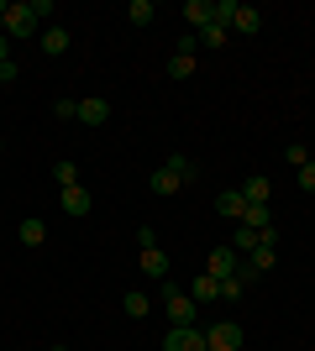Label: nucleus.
I'll return each mask as SVG.
<instances>
[{"instance_id": "obj_21", "label": "nucleus", "mask_w": 315, "mask_h": 351, "mask_svg": "<svg viewBox=\"0 0 315 351\" xmlns=\"http://www.w3.org/2000/svg\"><path fill=\"white\" fill-rule=\"evenodd\" d=\"M163 168H174V173H179V184H195V178H200V168H195L189 158H179V152H174V158H168Z\"/></svg>"}, {"instance_id": "obj_32", "label": "nucleus", "mask_w": 315, "mask_h": 351, "mask_svg": "<svg viewBox=\"0 0 315 351\" xmlns=\"http://www.w3.org/2000/svg\"><path fill=\"white\" fill-rule=\"evenodd\" d=\"M11 58V37H5V32H0V63Z\"/></svg>"}, {"instance_id": "obj_25", "label": "nucleus", "mask_w": 315, "mask_h": 351, "mask_svg": "<svg viewBox=\"0 0 315 351\" xmlns=\"http://www.w3.org/2000/svg\"><path fill=\"white\" fill-rule=\"evenodd\" d=\"M284 158L294 162V168H305V162H310V147H305V142H289V147H284Z\"/></svg>"}, {"instance_id": "obj_6", "label": "nucleus", "mask_w": 315, "mask_h": 351, "mask_svg": "<svg viewBox=\"0 0 315 351\" xmlns=\"http://www.w3.org/2000/svg\"><path fill=\"white\" fill-rule=\"evenodd\" d=\"M0 32H5V37H32V32H37L32 5H11V11H5V21H0Z\"/></svg>"}, {"instance_id": "obj_11", "label": "nucleus", "mask_w": 315, "mask_h": 351, "mask_svg": "<svg viewBox=\"0 0 315 351\" xmlns=\"http://www.w3.org/2000/svg\"><path fill=\"white\" fill-rule=\"evenodd\" d=\"M257 27H263V11H257V5H237V16H231V32H237V37H253Z\"/></svg>"}, {"instance_id": "obj_28", "label": "nucleus", "mask_w": 315, "mask_h": 351, "mask_svg": "<svg viewBox=\"0 0 315 351\" xmlns=\"http://www.w3.org/2000/svg\"><path fill=\"white\" fill-rule=\"evenodd\" d=\"M231 16H237V0H215V21L221 27H231Z\"/></svg>"}, {"instance_id": "obj_16", "label": "nucleus", "mask_w": 315, "mask_h": 351, "mask_svg": "<svg viewBox=\"0 0 315 351\" xmlns=\"http://www.w3.org/2000/svg\"><path fill=\"white\" fill-rule=\"evenodd\" d=\"M263 247V231H253V226H237V236H231V252L237 257H247V252Z\"/></svg>"}, {"instance_id": "obj_24", "label": "nucleus", "mask_w": 315, "mask_h": 351, "mask_svg": "<svg viewBox=\"0 0 315 351\" xmlns=\"http://www.w3.org/2000/svg\"><path fill=\"white\" fill-rule=\"evenodd\" d=\"M53 178H58V189H69V184H79V168L69 158H58V162H53Z\"/></svg>"}, {"instance_id": "obj_31", "label": "nucleus", "mask_w": 315, "mask_h": 351, "mask_svg": "<svg viewBox=\"0 0 315 351\" xmlns=\"http://www.w3.org/2000/svg\"><path fill=\"white\" fill-rule=\"evenodd\" d=\"M16 79H21V69H16V63L5 58V63H0V84H16Z\"/></svg>"}, {"instance_id": "obj_13", "label": "nucleus", "mask_w": 315, "mask_h": 351, "mask_svg": "<svg viewBox=\"0 0 315 351\" xmlns=\"http://www.w3.org/2000/svg\"><path fill=\"white\" fill-rule=\"evenodd\" d=\"M242 210H247L242 189H221V194H215V215H226V220H242Z\"/></svg>"}, {"instance_id": "obj_5", "label": "nucleus", "mask_w": 315, "mask_h": 351, "mask_svg": "<svg viewBox=\"0 0 315 351\" xmlns=\"http://www.w3.org/2000/svg\"><path fill=\"white\" fill-rule=\"evenodd\" d=\"M58 205H63V215L84 220V215L95 210V199H90V189H84V184H69V189H58Z\"/></svg>"}, {"instance_id": "obj_15", "label": "nucleus", "mask_w": 315, "mask_h": 351, "mask_svg": "<svg viewBox=\"0 0 315 351\" xmlns=\"http://www.w3.org/2000/svg\"><path fill=\"white\" fill-rule=\"evenodd\" d=\"M16 236H21V247H43V241H47V226L37 215H27L21 226H16Z\"/></svg>"}, {"instance_id": "obj_35", "label": "nucleus", "mask_w": 315, "mask_h": 351, "mask_svg": "<svg viewBox=\"0 0 315 351\" xmlns=\"http://www.w3.org/2000/svg\"><path fill=\"white\" fill-rule=\"evenodd\" d=\"M0 152H5V136H0Z\"/></svg>"}, {"instance_id": "obj_10", "label": "nucleus", "mask_w": 315, "mask_h": 351, "mask_svg": "<svg viewBox=\"0 0 315 351\" xmlns=\"http://www.w3.org/2000/svg\"><path fill=\"white\" fill-rule=\"evenodd\" d=\"M184 21H189V27H210V21H215V0H184Z\"/></svg>"}, {"instance_id": "obj_29", "label": "nucleus", "mask_w": 315, "mask_h": 351, "mask_svg": "<svg viewBox=\"0 0 315 351\" xmlns=\"http://www.w3.org/2000/svg\"><path fill=\"white\" fill-rule=\"evenodd\" d=\"M300 189L315 194V162H305V168H300Z\"/></svg>"}, {"instance_id": "obj_2", "label": "nucleus", "mask_w": 315, "mask_h": 351, "mask_svg": "<svg viewBox=\"0 0 315 351\" xmlns=\"http://www.w3.org/2000/svg\"><path fill=\"white\" fill-rule=\"evenodd\" d=\"M163 351H210V346H205V330H200V325H174L163 336Z\"/></svg>"}, {"instance_id": "obj_30", "label": "nucleus", "mask_w": 315, "mask_h": 351, "mask_svg": "<svg viewBox=\"0 0 315 351\" xmlns=\"http://www.w3.org/2000/svg\"><path fill=\"white\" fill-rule=\"evenodd\" d=\"M137 247L148 252V247H158V236H152V226H137Z\"/></svg>"}, {"instance_id": "obj_9", "label": "nucleus", "mask_w": 315, "mask_h": 351, "mask_svg": "<svg viewBox=\"0 0 315 351\" xmlns=\"http://www.w3.org/2000/svg\"><path fill=\"white\" fill-rule=\"evenodd\" d=\"M79 121H84V126H105V121H110V100H100V95L79 100Z\"/></svg>"}, {"instance_id": "obj_7", "label": "nucleus", "mask_w": 315, "mask_h": 351, "mask_svg": "<svg viewBox=\"0 0 315 351\" xmlns=\"http://www.w3.org/2000/svg\"><path fill=\"white\" fill-rule=\"evenodd\" d=\"M189 73H195V37H184L168 58V79H189Z\"/></svg>"}, {"instance_id": "obj_1", "label": "nucleus", "mask_w": 315, "mask_h": 351, "mask_svg": "<svg viewBox=\"0 0 315 351\" xmlns=\"http://www.w3.org/2000/svg\"><path fill=\"white\" fill-rule=\"evenodd\" d=\"M163 309H168V320H174V325H200V304L184 289H163Z\"/></svg>"}, {"instance_id": "obj_22", "label": "nucleus", "mask_w": 315, "mask_h": 351, "mask_svg": "<svg viewBox=\"0 0 315 351\" xmlns=\"http://www.w3.org/2000/svg\"><path fill=\"white\" fill-rule=\"evenodd\" d=\"M43 53H69V32H63V27H47L43 32Z\"/></svg>"}, {"instance_id": "obj_8", "label": "nucleus", "mask_w": 315, "mask_h": 351, "mask_svg": "<svg viewBox=\"0 0 315 351\" xmlns=\"http://www.w3.org/2000/svg\"><path fill=\"white\" fill-rule=\"evenodd\" d=\"M137 267H142L148 278H158V283H163V278H168V252H163V247H148L142 257H137Z\"/></svg>"}, {"instance_id": "obj_12", "label": "nucleus", "mask_w": 315, "mask_h": 351, "mask_svg": "<svg viewBox=\"0 0 315 351\" xmlns=\"http://www.w3.org/2000/svg\"><path fill=\"white\" fill-rule=\"evenodd\" d=\"M189 299H195V304H215V299H221V283L210 278V273H195V283H189Z\"/></svg>"}, {"instance_id": "obj_23", "label": "nucleus", "mask_w": 315, "mask_h": 351, "mask_svg": "<svg viewBox=\"0 0 315 351\" xmlns=\"http://www.w3.org/2000/svg\"><path fill=\"white\" fill-rule=\"evenodd\" d=\"M226 37H231V27H221V21L200 27V43H205V47H226Z\"/></svg>"}, {"instance_id": "obj_17", "label": "nucleus", "mask_w": 315, "mask_h": 351, "mask_svg": "<svg viewBox=\"0 0 315 351\" xmlns=\"http://www.w3.org/2000/svg\"><path fill=\"white\" fill-rule=\"evenodd\" d=\"M179 189H184V184H179L174 168H152V194H163V199H168V194H179Z\"/></svg>"}, {"instance_id": "obj_19", "label": "nucleus", "mask_w": 315, "mask_h": 351, "mask_svg": "<svg viewBox=\"0 0 315 351\" xmlns=\"http://www.w3.org/2000/svg\"><path fill=\"white\" fill-rule=\"evenodd\" d=\"M152 16H158V5H152V0H132V5H126V21H132V27H148Z\"/></svg>"}, {"instance_id": "obj_4", "label": "nucleus", "mask_w": 315, "mask_h": 351, "mask_svg": "<svg viewBox=\"0 0 315 351\" xmlns=\"http://www.w3.org/2000/svg\"><path fill=\"white\" fill-rule=\"evenodd\" d=\"M237 267H242V257H237V252H231V247H215V252H210V257H205V273H210V278H215V283L237 278Z\"/></svg>"}, {"instance_id": "obj_3", "label": "nucleus", "mask_w": 315, "mask_h": 351, "mask_svg": "<svg viewBox=\"0 0 315 351\" xmlns=\"http://www.w3.org/2000/svg\"><path fill=\"white\" fill-rule=\"evenodd\" d=\"M205 346L210 351H242V325L237 320H215L205 330Z\"/></svg>"}, {"instance_id": "obj_33", "label": "nucleus", "mask_w": 315, "mask_h": 351, "mask_svg": "<svg viewBox=\"0 0 315 351\" xmlns=\"http://www.w3.org/2000/svg\"><path fill=\"white\" fill-rule=\"evenodd\" d=\"M5 11H11V5H5V0H0V21H5Z\"/></svg>"}, {"instance_id": "obj_27", "label": "nucleus", "mask_w": 315, "mask_h": 351, "mask_svg": "<svg viewBox=\"0 0 315 351\" xmlns=\"http://www.w3.org/2000/svg\"><path fill=\"white\" fill-rule=\"evenodd\" d=\"M53 116H58V121H79V100H58V105H53Z\"/></svg>"}, {"instance_id": "obj_20", "label": "nucleus", "mask_w": 315, "mask_h": 351, "mask_svg": "<svg viewBox=\"0 0 315 351\" xmlns=\"http://www.w3.org/2000/svg\"><path fill=\"white\" fill-rule=\"evenodd\" d=\"M121 309H126L132 320H142V315H148V309H152V299H148V293H142V289H132V293H126V299H121Z\"/></svg>"}, {"instance_id": "obj_34", "label": "nucleus", "mask_w": 315, "mask_h": 351, "mask_svg": "<svg viewBox=\"0 0 315 351\" xmlns=\"http://www.w3.org/2000/svg\"><path fill=\"white\" fill-rule=\"evenodd\" d=\"M47 351H69V346H47Z\"/></svg>"}, {"instance_id": "obj_14", "label": "nucleus", "mask_w": 315, "mask_h": 351, "mask_svg": "<svg viewBox=\"0 0 315 351\" xmlns=\"http://www.w3.org/2000/svg\"><path fill=\"white\" fill-rule=\"evenodd\" d=\"M242 199H247V205H268V199H273V184H268L263 173L247 178V184H242Z\"/></svg>"}, {"instance_id": "obj_26", "label": "nucleus", "mask_w": 315, "mask_h": 351, "mask_svg": "<svg viewBox=\"0 0 315 351\" xmlns=\"http://www.w3.org/2000/svg\"><path fill=\"white\" fill-rule=\"evenodd\" d=\"M242 289H247L242 278H226V283H221V299H226V304H237V299H242Z\"/></svg>"}, {"instance_id": "obj_18", "label": "nucleus", "mask_w": 315, "mask_h": 351, "mask_svg": "<svg viewBox=\"0 0 315 351\" xmlns=\"http://www.w3.org/2000/svg\"><path fill=\"white\" fill-rule=\"evenodd\" d=\"M242 226H253V231H268V226H273V210H268V205H247V210H242Z\"/></svg>"}]
</instances>
